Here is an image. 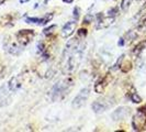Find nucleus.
<instances>
[{
  "instance_id": "11",
  "label": "nucleus",
  "mask_w": 146,
  "mask_h": 132,
  "mask_svg": "<svg viewBox=\"0 0 146 132\" xmlns=\"http://www.w3.org/2000/svg\"><path fill=\"white\" fill-rule=\"evenodd\" d=\"M52 18H53V15H46L45 17H43L42 19H40V22H38V24H45V23H47V22H50L52 20Z\"/></svg>"
},
{
  "instance_id": "7",
  "label": "nucleus",
  "mask_w": 146,
  "mask_h": 132,
  "mask_svg": "<svg viewBox=\"0 0 146 132\" xmlns=\"http://www.w3.org/2000/svg\"><path fill=\"white\" fill-rule=\"evenodd\" d=\"M110 105H112V103H107L106 100H97L96 103H92V109L95 110L96 112H101L107 109Z\"/></svg>"
},
{
  "instance_id": "20",
  "label": "nucleus",
  "mask_w": 146,
  "mask_h": 132,
  "mask_svg": "<svg viewBox=\"0 0 146 132\" xmlns=\"http://www.w3.org/2000/svg\"><path fill=\"white\" fill-rule=\"evenodd\" d=\"M64 1H65V2H67V3H70L73 0H64Z\"/></svg>"
},
{
  "instance_id": "14",
  "label": "nucleus",
  "mask_w": 146,
  "mask_h": 132,
  "mask_svg": "<svg viewBox=\"0 0 146 132\" xmlns=\"http://www.w3.org/2000/svg\"><path fill=\"white\" fill-rule=\"evenodd\" d=\"M146 46V42H143V43H141L139 45L136 46V50H135V53H139V52L143 50V47H145Z\"/></svg>"
},
{
  "instance_id": "3",
  "label": "nucleus",
  "mask_w": 146,
  "mask_h": 132,
  "mask_svg": "<svg viewBox=\"0 0 146 132\" xmlns=\"http://www.w3.org/2000/svg\"><path fill=\"white\" fill-rule=\"evenodd\" d=\"M88 96H89V89H88V88H84V89H81L80 93L75 97V99H74V101H73V106L74 107H76V108L81 107L84 103H86Z\"/></svg>"
},
{
  "instance_id": "12",
  "label": "nucleus",
  "mask_w": 146,
  "mask_h": 132,
  "mask_svg": "<svg viewBox=\"0 0 146 132\" xmlns=\"http://www.w3.org/2000/svg\"><path fill=\"white\" fill-rule=\"evenodd\" d=\"M131 100L133 101V103H139L142 101V99H141V97L139 96H137V94H135V93H133L131 96Z\"/></svg>"
},
{
  "instance_id": "6",
  "label": "nucleus",
  "mask_w": 146,
  "mask_h": 132,
  "mask_svg": "<svg viewBox=\"0 0 146 132\" xmlns=\"http://www.w3.org/2000/svg\"><path fill=\"white\" fill-rule=\"evenodd\" d=\"M76 29V22H67V24H65V27L62 30V37H70L74 33V31Z\"/></svg>"
},
{
  "instance_id": "16",
  "label": "nucleus",
  "mask_w": 146,
  "mask_h": 132,
  "mask_svg": "<svg viewBox=\"0 0 146 132\" xmlns=\"http://www.w3.org/2000/svg\"><path fill=\"white\" fill-rule=\"evenodd\" d=\"M78 34L80 35V37H86V34H87V32H86V30L84 29H80L78 31Z\"/></svg>"
},
{
  "instance_id": "1",
  "label": "nucleus",
  "mask_w": 146,
  "mask_h": 132,
  "mask_svg": "<svg viewBox=\"0 0 146 132\" xmlns=\"http://www.w3.org/2000/svg\"><path fill=\"white\" fill-rule=\"evenodd\" d=\"M133 128L137 131L146 129V107L137 110V113L133 119Z\"/></svg>"
},
{
  "instance_id": "9",
  "label": "nucleus",
  "mask_w": 146,
  "mask_h": 132,
  "mask_svg": "<svg viewBox=\"0 0 146 132\" xmlns=\"http://www.w3.org/2000/svg\"><path fill=\"white\" fill-rule=\"evenodd\" d=\"M120 68H121V71H122V72H124V73L129 72V71L131 69V62H130V61H126V59H124V62L121 64Z\"/></svg>"
},
{
  "instance_id": "17",
  "label": "nucleus",
  "mask_w": 146,
  "mask_h": 132,
  "mask_svg": "<svg viewBox=\"0 0 146 132\" xmlns=\"http://www.w3.org/2000/svg\"><path fill=\"white\" fill-rule=\"evenodd\" d=\"M115 12H117V9H113V10H110L109 11V17H111V15H112V17H113V15H115Z\"/></svg>"
},
{
  "instance_id": "13",
  "label": "nucleus",
  "mask_w": 146,
  "mask_h": 132,
  "mask_svg": "<svg viewBox=\"0 0 146 132\" xmlns=\"http://www.w3.org/2000/svg\"><path fill=\"white\" fill-rule=\"evenodd\" d=\"M56 29V25H52L50 28H47V29L44 30V34H46V35H48V34H52L53 33V30Z\"/></svg>"
},
{
  "instance_id": "4",
  "label": "nucleus",
  "mask_w": 146,
  "mask_h": 132,
  "mask_svg": "<svg viewBox=\"0 0 146 132\" xmlns=\"http://www.w3.org/2000/svg\"><path fill=\"white\" fill-rule=\"evenodd\" d=\"M66 88H67V85L65 83H57L53 88V99L54 100L59 99L60 96L65 93Z\"/></svg>"
},
{
  "instance_id": "18",
  "label": "nucleus",
  "mask_w": 146,
  "mask_h": 132,
  "mask_svg": "<svg viewBox=\"0 0 146 132\" xmlns=\"http://www.w3.org/2000/svg\"><path fill=\"white\" fill-rule=\"evenodd\" d=\"M119 45H123V39H121V41L119 42Z\"/></svg>"
},
{
  "instance_id": "15",
  "label": "nucleus",
  "mask_w": 146,
  "mask_h": 132,
  "mask_svg": "<svg viewBox=\"0 0 146 132\" xmlns=\"http://www.w3.org/2000/svg\"><path fill=\"white\" fill-rule=\"evenodd\" d=\"M78 12H79V9L78 8H75V10H74V17L76 18V20L79 18V13Z\"/></svg>"
},
{
  "instance_id": "10",
  "label": "nucleus",
  "mask_w": 146,
  "mask_h": 132,
  "mask_svg": "<svg viewBox=\"0 0 146 132\" xmlns=\"http://www.w3.org/2000/svg\"><path fill=\"white\" fill-rule=\"evenodd\" d=\"M132 3V0H122V2H121V9L123 10V11H126L129 7L131 6Z\"/></svg>"
},
{
  "instance_id": "5",
  "label": "nucleus",
  "mask_w": 146,
  "mask_h": 132,
  "mask_svg": "<svg viewBox=\"0 0 146 132\" xmlns=\"http://www.w3.org/2000/svg\"><path fill=\"white\" fill-rule=\"evenodd\" d=\"M127 115H130V109L126 108V107H120V108H117V109L112 113V119H113L114 121H117V120L124 119Z\"/></svg>"
},
{
  "instance_id": "19",
  "label": "nucleus",
  "mask_w": 146,
  "mask_h": 132,
  "mask_svg": "<svg viewBox=\"0 0 146 132\" xmlns=\"http://www.w3.org/2000/svg\"><path fill=\"white\" fill-rule=\"evenodd\" d=\"M28 1H29V0H20V2H21V3H24V2H28Z\"/></svg>"
},
{
  "instance_id": "8",
  "label": "nucleus",
  "mask_w": 146,
  "mask_h": 132,
  "mask_svg": "<svg viewBox=\"0 0 146 132\" xmlns=\"http://www.w3.org/2000/svg\"><path fill=\"white\" fill-rule=\"evenodd\" d=\"M19 87H20V83L18 81V78H17V77H12V78L10 79V81H9V88H10V90L15 91V90H17Z\"/></svg>"
},
{
  "instance_id": "2",
  "label": "nucleus",
  "mask_w": 146,
  "mask_h": 132,
  "mask_svg": "<svg viewBox=\"0 0 146 132\" xmlns=\"http://www.w3.org/2000/svg\"><path fill=\"white\" fill-rule=\"evenodd\" d=\"M33 35H34V33H33L32 30H21L17 34V39H18L19 43H21L22 45H27V44L30 43Z\"/></svg>"
}]
</instances>
